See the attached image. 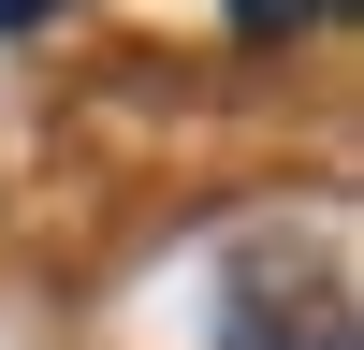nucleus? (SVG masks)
<instances>
[{
    "mask_svg": "<svg viewBox=\"0 0 364 350\" xmlns=\"http://www.w3.org/2000/svg\"><path fill=\"white\" fill-rule=\"evenodd\" d=\"M321 15H350V0H233V29H248V44H291V29H321Z\"/></svg>",
    "mask_w": 364,
    "mask_h": 350,
    "instance_id": "nucleus-2",
    "label": "nucleus"
},
{
    "mask_svg": "<svg viewBox=\"0 0 364 350\" xmlns=\"http://www.w3.org/2000/svg\"><path fill=\"white\" fill-rule=\"evenodd\" d=\"M44 15H58V0H0V29H44Z\"/></svg>",
    "mask_w": 364,
    "mask_h": 350,
    "instance_id": "nucleus-3",
    "label": "nucleus"
},
{
    "mask_svg": "<svg viewBox=\"0 0 364 350\" xmlns=\"http://www.w3.org/2000/svg\"><path fill=\"white\" fill-rule=\"evenodd\" d=\"M219 350H350V262L336 233H248L219 277Z\"/></svg>",
    "mask_w": 364,
    "mask_h": 350,
    "instance_id": "nucleus-1",
    "label": "nucleus"
}]
</instances>
